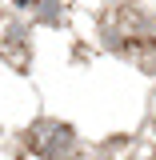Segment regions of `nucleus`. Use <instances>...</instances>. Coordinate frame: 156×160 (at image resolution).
<instances>
[{
    "instance_id": "1",
    "label": "nucleus",
    "mask_w": 156,
    "mask_h": 160,
    "mask_svg": "<svg viewBox=\"0 0 156 160\" xmlns=\"http://www.w3.org/2000/svg\"><path fill=\"white\" fill-rule=\"evenodd\" d=\"M28 144L40 160H64V152L72 148V128L60 120H36L28 128Z\"/></svg>"
}]
</instances>
